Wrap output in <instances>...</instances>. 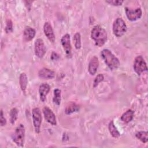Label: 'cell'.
Wrapping results in <instances>:
<instances>
[{
  "mask_svg": "<svg viewBox=\"0 0 148 148\" xmlns=\"http://www.w3.org/2000/svg\"><path fill=\"white\" fill-rule=\"evenodd\" d=\"M91 37L94 41L96 46L101 47L107 41L108 35L104 28L99 25H97L91 29Z\"/></svg>",
  "mask_w": 148,
  "mask_h": 148,
  "instance_id": "obj_1",
  "label": "cell"
},
{
  "mask_svg": "<svg viewBox=\"0 0 148 148\" xmlns=\"http://www.w3.org/2000/svg\"><path fill=\"white\" fill-rule=\"evenodd\" d=\"M101 56L110 70L116 69L119 66L120 61L119 59L109 49H103L101 52Z\"/></svg>",
  "mask_w": 148,
  "mask_h": 148,
  "instance_id": "obj_2",
  "label": "cell"
},
{
  "mask_svg": "<svg viewBox=\"0 0 148 148\" xmlns=\"http://www.w3.org/2000/svg\"><path fill=\"white\" fill-rule=\"evenodd\" d=\"M25 127L23 124H20L16 128L12 135V140L19 147L23 146L25 138Z\"/></svg>",
  "mask_w": 148,
  "mask_h": 148,
  "instance_id": "obj_3",
  "label": "cell"
},
{
  "mask_svg": "<svg viewBox=\"0 0 148 148\" xmlns=\"http://www.w3.org/2000/svg\"><path fill=\"white\" fill-rule=\"evenodd\" d=\"M127 25L121 18H117L113 24V32L118 38L121 37L127 31Z\"/></svg>",
  "mask_w": 148,
  "mask_h": 148,
  "instance_id": "obj_4",
  "label": "cell"
},
{
  "mask_svg": "<svg viewBox=\"0 0 148 148\" xmlns=\"http://www.w3.org/2000/svg\"><path fill=\"white\" fill-rule=\"evenodd\" d=\"M133 68L138 75L147 71V64L142 56H138L135 58Z\"/></svg>",
  "mask_w": 148,
  "mask_h": 148,
  "instance_id": "obj_5",
  "label": "cell"
},
{
  "mask_svg": "<svg viewBox=\"0 0 148 148\" xmlns=\"http://www.w3.org/2000/svg\"><path fill=\"white\" fill-rule=\"evenodd\" d=\"M32 117L35 132L36 133L38 134L40 132V128L42 120L41 111L38 108H35L32 109Z\"/></svg>",
  "mask_w": 148,
  "mask_h": 148,
  "instance_id": "obj_6",
  "label": "cell"
},
{
  "mask_svg": "<svg viewBox=\"0 0 148 148\" xmlns=\"http://www.w3.org/2000/svg\"><path fill=\"white\" fill-rule=\"evenodd\" d=\"M61 43L62 47L65 53L67 58H70L72 57V47L71 44L70 35L68 34H66L62 36L61 39Z\"/></svg>",
  "mask_w": 148,
  "mask_h": 148,
  "instance_id": "obj_7",
  "label": "cell"
},
{
  "mask_svg": "<svg viewBox=\"0 0 148 148\" xmlns=\"http://www.w3.org/2000/svg\"><path fill=\"white\" fill-rule=\"evenodd\" d=\"M124 9L128 19L131 21H136L139 19L142 16V12L140 8L132 9L128 7H125Z\"/></svg>",
  "mask_w": 148,
  "mask_h": 148,
  "instance_id": "obj_8",
  "label": "cell"
},
{
  "mask_svg": "<svg viewBox=\"0 0 148 148\" xmlns=\"http://www.w3.org/2000/svg\"><path fill=\"white\" fill-rule=\"evenodd\" d=\"M35 54L39 58H42L46 53V49L42 39H37L35 42Z\"/></svg>",
  "mask_w": 148,
  "mask_h": 148,
  "instance_id": "obj_9",
  "label": "cell"
},
{
  "mask_svg": "<svg viewBox=\"0 0 148 148\" xmlns=\"http://www.w3.org/2000/svg\"><path fill=\"white\" fill-rule=\"evenodd\" d=\"M43 113L45 120L50 124L56 125L57 124L56 117L53 112L47 106L44 107L43 109Z\"/></svg>",
  "mask_w": 148,
  "mask_h": 148,
  "instance_id": "obj_10",
  "label": "cell"
},
{
  "mask_svg": "<svg viewBox=\"0 0 148 148\" xmlns=\"http://www.w3.org/2000/svg\"><path fill=\"white\" fill-rule=\"evenodd\" d=\"M43 31L47 39L52 43H54L56 39L55 35L53 28L49 22H46L43 25Z\"/></svg>",
  "mask_w": 148,
  "mask_h": 148,
  "instance_id": "obj_11",
  "label": "cell"
},
{
  "mask_svg": "<svg viewBox=\"0 0 148 148\" xmlns=\"http://www.w3.org/2000/svg\"><path fill=\"white\" fill-rule=\"evenodd\" d=\"M98 66H99V61L98 58L96 56L92 57L88 64V71L89 73L91 75H94L97 71Z\"/></svg>",
  "mask_w": 148,
  "mask_h": 148,
  "instance_id": "obj_12",
  "label": "cell"
},
{
  "mask_svg": "<svg viewBox=\"0 0 148 148\" xmlns=\"http://www.w3.org/2000/svg\"><path fill=\"white\" fill-rule=\"evenodd\" d=\"M50 90V87L47 83L42 84L39 88V94L40 99L42 102H45L46 99V96Z\"/></svg>",
  "mask_w": 148,
  "mask_h": 148,
  "instance_id": "obj_13",
  "label": "cell"
},
{
  "mask_svg": "<svg viewBox=\"0 0 148 148\" xmlns=\"http://www.w3.org/2000/svg\"><path fill=\"white\" fill-rule=\"evenodd\" d=\"M38 76L42 79H51L55 76V73L51 69L46 68H43L39 71Z\"/></svg>",
  "mask_w": 148,
  "mask_h": 148,
  "instance_id": "obj_14",
  "label": "cell"
},
{
  "mask_svg": "<svg viewBox=\"0 0 148 148\" xmlns=\"http://www.w3.org/2000/svg\"><path fill=\"white\" fill-rule=\"evenodd\" d=\"M35 34L36 31L35 29L29 26L26 27L23 31L24 39L27 42L31 41L35 37Z\"/></svg>",
  "mask_w": 148,
  "mask_h": 148,
  "instance_id": "obj_15",
  "label": "cell"
},
{
  "mask_svg": "<svg viewBox=\"0 0 148 148\" xmlns=\"http://www.w3.org/2000/svg\"><path fill=\"white\" fill-rule=\"evenodd\" d=\"M79 109L80 107L77 104H76L75 102H71L66 106L65 109V113L66 114L69 115L73 113L78 112Z\"/></svg>",
  "mask_w": 148,
  "mask_h": 148,
  "instance_id": "obj_16",
  "label": "cell"
},
{
  "mask_svg": "<svg viewBox=\"0 0 148 148\" xmlns=\"http://www.w3.org/2000/svg\"><path fill=\"white\" fill-rule=\"evenodd\" d=\"M134 112L131 109H128L121 116L120 120L125 123H130L134 117Z\"/></svg>",
  "mask_w": 148,
  "mask_h": 148,
  "instance_id": "obj_17",
  "label": "cell"
},
{
  "mask_svg": "<svg viewBox=\"0 0 148 148\" xmlns=\"http://www.w3.org/2000/svg\"><path fill=\"white\" fill-rule=\"evenodd\" d=\"M19 83L21 90L25 93L28 84V79L25 73H21L20 74L19 77Z\"/></svg>",
  "mask_w": 148,
  "mask_h": 148,
  "instance_id": "obj_18",
  "label": "cell"
},
{
  "mask_svg": "<svg viewBox=\"0 0 148 148\" xmlns=\"http://www.w3.org/2000/svg\"><path fill=\"white\" fill-rule=\"evenodd\" d=\"M108 129L111 135L115 138H117L120 136V134L115 127L113 121H111L108 125Z\"/></svg>",
  "mask_w": 148,
  "mask_h": 148,
  "instance_id": "obj_19",
  "label": "cell"
},
{
  "mask_svg": "<svg viewBox=\"0 0 148 148\" xmlns=\"http://www.w3.org/2000/svg\"><path fill=\"white\" fill-rule=\"evenodd\" d=\"M61 91L56 88L54 90V97L53 98V102L54 104L57 105H60L61 101Z\"/></svg>",
  "mask_w": 148,
  "mask_h": 148,
  "instance_id": "obj_20",
  "label": "cell"
},
{
  "mask_svg": "<svg viewBox=\"0 0 148 148\" xmlns=\"http://www.w3.org/2000/svg\"><path fill=\"white\" fill-rule=\"evenodd\" d=\"M136 137L142 142L146 143L148 141V133L147 131H139L136 133Z\"/></svg>",
  "mask_w": 148,
  "mask_h": 148,
  "instance_id": "obj_21",
  "label": "cell"
},
{
  "mask_svg": "<svg viewBox=\"0 0 148 148\" xmlns=\"http://www.w3.org/2000/svg\"><path fill=\"white\" fill-rule=\"evenodd\" d=\"M17 117H18V110L15 108H12L10 112V121L11 124H13L15 123V122L17 120Z\"/></svg>",
  "mask_w": 148,
  "mask_h": 148,
  "instance_id": "obj_22",
  "label": "cell"
},
{
  "mask_svg": "<svg viewBox=\"0 0 148 148\" xmlns=\"http://www.w3.org/2000/svg\"><path fill=\"white\" fill-rule=\"evenodd\" d=\"M73 41H74L75 48L77 50L80 49L81 47V36L80 33L76 32L74 35Z\"/></svg>",
  "mask_w": 148,
  "mask_h": 148,
  "instance_id": "obj_23",
  "label": "cell"
},
{
  "mask_svg": "<svg viewBox=\"0 0 148 148\" xmlns=\"http://www.w3.org/2000/svg\"><path fill=\"white\" fill-rule=\"evenodd\" d=\"M5 31L6 33L12 32L13 31V23L10 19H8L6 20V27L5 28Z\"/></svg>",
  "mask_w": 148,
  "mask_h": 148,
  "instance_id": "obj_24",
  "label": "cell"
},
{
  "mask_svg": "<svg viewBox=\"0 0 148 148\" xmlns=\"http://www.w3.org/2000/svg\"><path fill=\"white\" fill-rule=\"evenodd\" d=\"M104 79V77H103V75L101 73L100 74H98L95 78L94 80V82H93V87H96L100 82H101L102 81H103Z\"/></svg>",
  "mask_w": 148,
  "mask_h": 148,
  "instance_id": "obj_25",
  "label": "cell"
},
{
  "mask_svg": "<svg viewBox=\"0 0 148 148\" xmlns=\"http://www.w3.org/2000/svg\"><path fill=\"white\" fill-rule=\"evenodd\" d=\"M105 2L110 5L113 6H120L124 2V1L121 0H106Z\"/></svg>",
  "mask_w": 148,
  "mask_h": 148,
  "instance_id": "obj_26",
  "label": "cell"
},
{
  "mask_svg": "<svg viewBox=\"0 0 148 148\" xmlns=\"http://www.w3.org/2000/svg\"><path fill=\"white\" fill-rule=\"evenodd\" d=\"M6 123V119L5 118V117L3 116V110L1 109V114H0V124L1 125L4 126Z\"/></svg>",
  "mask_w": 148,
  "mask_h": 148,
  "instance_id": "obj_27",
  "label": "cell"
},
{
  "mask_svg": "<svg viewBox=\"0 0 148 148\" xmlns=\"http://www.w3.org/2000/svg\"><path fill=\"white\" fill-rule=\"evenodd\" d=\"M56 57L58 58V55L57 53H54V52H53V53H52V54H51V58L53 60H57Z\"/></svg>",
  "mask_w": 148,
  "mask_h": 148,
  "instance_id": "obj_28",
  "label": "cell"
}]
</instances>
